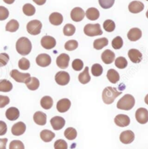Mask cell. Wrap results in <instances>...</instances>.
<instances>
[{
  "mask_svg": "<svg viewBox=\"0 0 148 149\" xmlns=\"http://www.w3.org/2000/svg\"><path fill=\"white\" fill-rule=\"evenodd\" d=\"M106 76H107L108 80L111 83H113V84H116V83H118L120 78V75L118 74V72L113 69L109 70V71L107 72V75Z\"/></svg>",
  "mask_w": 148,
  "mask_h": 149,
  "instance_id": "obj_29",
  "label": "cell"
},
{
  "mask_svg": "<svg viewBox=\"0 0 148 149\" xmlns=\"http://www.w3.org/2000/svg\"><path fill=\"white\" fill-rule=\"evenodd\" d=\"M134 104H135V99L134 96L130 94H126L118 101L116 107L119 109L129 111L134 107Z\"/></svg>",
  "mask_w": 148,
  "mask_h": 149,
  "instance_id": "obj_3",
  "label": "cell"
},
{
  "mask_svg": "<svg viewBox=\"0 0 148 149\" xmlns=\"http://www.w3.org/2000/svg\"><path fill=\"white\" fill-rule=\"evenodd\" d=\"M145 102L146 104L148 105V94L145 96Z\"/></svg>",
  "mask_w": 148,
  "mask_h": 149,
  "instance_id": "obj_54",
  "label": "cell"
},
{
  "mask_svg": "<svg viewBox=\"0 0 148 149\" xmlns=\"http://www.w3.org/2000/svg\"><path fill=\"white\" fill-rule=\"evenodd\" d=\"M26 130V125L23 122H18L12 127V133L15 136H20L25 133Z\"/></svg>",
  "mask_w": 148,
  "mask_h": 149,
  "instance_id": "obj_16",
  "label": "cell"
},
{
  "mask_svg": "<svg viewBox=\"0 0 148 149\" xmlns=\"http://www.w3.org/2000/svg\"><path fill=\"white\" fill-rule=\"evenodd\" d=\"M146 1H148V0H146Z\"/></svg>",
  "mask_w": 148,
  "mask_h": 149,
  "instance_id": "obj_56",
  "label": "cell"
},
{
  "mask_svg": "<svg viewBox=\"0 0 148 149\" xmlns=\"http://www.w3.org/2000/svg\"><path fill=\"white\" fill-rule=\"evenodd\" d=\"M70 60V57L68 54L65 53L61 54L57 58V65L59 68L62 70H64L67 68L69 66V62Z\"/></svg>",
  "mask_w": 148,
  "mask_h": 149,
  "instance_id": "obj_13",
  "label": "cell"
},
{
  "mask_svg": "<svg viewBox=\"0 0 148 149\" xmlns=\"http://www.w3.org/2000/svg\"><path fill=\"white\" fill-rule=\"evenodd\" d=\"M28 33L33 36H37L40 34L42 28V23L40 20H33L30 21L26 26Z\"/></svg>",
  "mask_w": 148,
  "mask_h": 149,
  "instance_id": "obj_5",
  "label": "cell"
},
{
  "mask_svg": "<svg viewBox=\"0 0 148 149\" xmlns=\"http://www.w3.org/2000/svg\"><path fill=\"white\" fill-rule=\"evenodd\" d=\"M75 31H76L75 26L72 24H70V23L66 24L65 26L64 27L63 33L64 35L66 36H72L75 34Z\"/></svg>",
  "mask_w": 148,
  "mask_h": 149,
  "instance_id": "obj_35",
  "label": "cell"
},
{
  "mask_svg": "<svg viewBox=\"0 0 148 149\" xmlns=\"http://www.w3.org/2000/svg\"><path fill=\"white\" fill-rule=\"evenodd\" d=\"M115 56L116 55H115L114 52L110 49H106L102 53L101 59L105 64L110 65L115 60Z\"/></svg>",
  "mask_w": 148,
  "mask_h": 149,
  "instance_id": "obj_20",
  "label": "cell"
},
{
  "mask_svg": "<svg viewBox=\"0 0 148 149\" xmlns=\"http://www.w3.org/2000/svg\"><path fill=\"white\" fill-rule=\"evenodd\" d=\"M103 28L106 32H113L116 28V24L111 20H106L103 23Z\"/></svg>",
  "mask_w": 148,
  "mask_h": 149,
  "instance_id": "obj_39",
  "label": "cell"
},
{
  "mask_svg": "<svg viewBox=\"0 0 148 149\" xmlns=\"http://www.w3.org/2000/svg\"><path fill=\"white\" fill-rule=\"evenodd\" d=\"M40 137H41V140L46 143L51 142L54 138H55V133L51 132V130H44L40 133Z\"/></svg>",
  "mask_w": 148,
  "mask_h": 149,
  "instance_id": "obj_27",
  "label": "cell"
},
{
  "mask_svg": "<svg viewBox=\"0 0 148 149\" xmlns=\"http://www.w3.org/2000/svg\"><path fill=\"white\" fill-rule=\"evenodd\" d=\"M70 76L65 71H59L55 75V81L59 86H66L69 83Z\"/></svg>",
  "mask_w": 148,
  "mask_h": 149,
  "instance_id": "obj_6",
  "label": "cell"
},
{
  "mask_svg": "<svg viewBox=\"0 0 148 149\" xmlns=\"http://www.w3.org/2000/svg\"><path fill=\"white\" fill-rule=\"evenodd\" d=\"M23 12L26 15L33 16L35 13V8L31 4H26L23 7Z\"/></svg>",
  "mask_w": 148,
  "mask_h": 149,
  "instance_id": "obj_37",
  "label": "cell"
},
{
  "mask_svg": "<svg viewBox=\"0 0 148 149\" xmlns=\"http://www.w3.org/2000/svg\"><path fill=\"white\" fill-rule=\"evenodd\" d=\"M135 117L140 124L144 125L148 122V111L145 108H140L136 111Z\"/></svg>",
  "mask_w": 148,
  "mask_h": 149,
  "instance_id": "obj_8",
  "label": "cell"
},
{
  "mask_svg": "<svg viewBox=\"0 0 148 149\" xmlns=\"http://www.w3.org/2000/svg\"><path fill=\"white\" fill-rule=\"evenodd\" d=\"M78 80L82 84H87L91 80V77H90V73H89V68L88 67H85V70H83V72H81L80 74L78 76Z\"/></svg>",
  "mask_w": 148,
  "mask_h": 149,
  "instance_id": "obj_28",
  "label": "cell"
},
{
  "mask_svg": "<svg viewBox=\"0 0 148 149\" xmlns=\"http://www.w3.org/2000/svg\"><path fill=\"white\" fill-rule=\"evenodd\" d=\"M109 44V40L106 38H101L95 40L93 42V47L97 50H100Z\"/></svg>",
  "mask_w": 148,
  "mask_h": 149,
  "instance_id": "obj_32",
  "label": "cell"
},
{
  "mask_svg": "<svg viewBox=\"0 0 148 149\" xmlns=\"http://www.w3.org/2000/svg\"><path fill=\"white\" fill-rule=\"evenodd\" d=\"M114 123L117 126L124 127L130 124V118L126 114H118L115 117Z\"/></svg>",
  "mask_w": 148,
  "mask_h": 149,
  "instance_id": "obj_17",
  "label": "cell"
},
{
  "mask_svg": "<svg viewBox=\"0 0 148 149\" xmlns=\"http://www.w3.org/2000/svg\"><path fill=\"white\" fill-rule=\"evenodd\" d=\"M145 8V5L142 1H133L129 4V10L130 13L133 14H137L143 11Z\"/></svg>",
  "mask_w": 148,
  "mask_h": 149,
  "instance_id": "obj_15",
  "label": "cell"
},
{
  "mask_svg": "<svg viewBox=\"0 0 148 149\" xmlns=\"http://www.w3.org/2000/svg\"><path fill=\"white\" fill-rule=\"evenodd\" d=\"M84 33L86 36L90 37L97 36L103 34L101 27L99 23L96 24H87L84 27Z\"/></svg>",
  "mask_w": 148,
  "mask_h": 149,
  "instance_id": "obj_4",
  "label": "cell"
},
{
  "mask_svg": "<svg viewBox=\"0 0 148 149\" xmlns=\"http://www.w3.org/2000/svg\"><path fill=\"white\" fill-rule=\"evenodd\" d=\"M10 103V98L6 96L0 95V108H4Z\"/></svg>",
  "mask_w": 148,
  "mask_h": 149,
  "instance_id": "obj_49",
  "label": "cell"
},
{
  "mask_svg": "<svg viewBox=\"0 0 148 149\" xmlns=\"http://www.w3.org/2000/svg\"><path fill=\"white\" fill-rule=\"evenodd\" d=\"M71 18L75 22H80L84 19L85 13L81 7H75L71 11Z\"/></svg>",
  "mask_w": 148,
  "mask_h": 149,
  "instance_id": "obj_11",
  "label": "cell"
},
{
  "mask_svg": "<svg viewBox=\"0 0 148 149\" xmlns=\"http://www.w3.org/2000/svg\"><path fill=\"white\" fill-rule=\"evenodd\" d=\"M16 50L17 53L23 56H26L32 50V44L26 37H21L16 42Z\"/></svg>",
  "mask_w": 148,
  "mask_h": 149,
  "instance_id": "obj_2",
  "label": "cell"
},
{
  "mask_svg": "<svg viewBox=\"0 0 148 149\" xmlns=\"http://www.w3.org/2000/svg\"><path fill=\"white\" fill-rule=\"evenodd\" d=\"M103 67L100 64H94L91 68V72L95 77H99L103 74Z\"/></svg>",
  "mask_w": 148,
  "mask_h": 149,
  "instance_id": "obj_38",
  "label": "cell"
},
{
  "mask_svg": "<svg viewBox=\"0 0 148 149\" xmlns=\"http://www.w3.org/2000/svg\"><path fill=\"white\" fill-rule=\"evenodd\" d=\"M10 149H25L24 144L22 141L18 140L12 141L10 144Z\"/></svg>",
  "mask_w": 148,
  "mask_h": 149,
  "instance_id": "obj_45",
  "label": "cell"
},
{
  "mask_svg": "<svg viewBox=\"0 0 148 149\" xmlns=\"http://www.w3.org/2000/svg\"><path fill=\"white\" fill-rule=\"evenodd\" d=\"M98 2L103 9H109L113 7L115 0H98Z\"/></svg>",
  "mask_w": 148,
  "mask_h": 149,
  "instance_id": "obj_44",
  "label": "cell"
},
{
  "mask_svg": "<svg viewBox=\"0 0 148 149\" xmlns=\"http://www.w3.org/2000/svg\"><path fill=\"white\" fill-rule=\"evenodd\" d=\"M128 62L124 56H118L115 60V65L118 69H124L127 67Z\"/></svg>",
  "mask_w": 148,
  "mask_h": 149,
  "instance_id": "obj_36",
  "label": "cell"
},
{
  "mask_svg": "<svg viewBox=\"0 0 148 149\" xmlns=\"http://www.w3.org/2000/svg\"><path fill=\"white\" fill-rule=\"evenodd\" d=\"M19 27H20V24L17 22V20H11L10 21H9L8 23L6 25L5 30L8 32L14 33L16 32L17 30L19 29Z\"/></svg>",
  "mask_w": 148,
  "mask_h": 149,
  "instance_id": "obj_33",
  "label": "cell"
},
{
  "mask_svg": "<svg viewBox=\"0 0 148 149\" xmlns=\"http://www.w3.org/2000/svg\"><path fill=\"white\" fill-rule=\"evenodd\" d=\"M12 83L8 80H0V92H10L12 90Z\"/></svg>",
  "mask_w": 148,
  "mask_h": 149,
  "instance_id": "obj_30",
  "label": "cell"
},
{
  "mask_svg": "<svg viewBox=\"0 0 148 149\" xmlns=\"http://www.w3.org/2000/svg\"><path fill=\"white\" fill-rule=\"evenodd\" d=\"M41 44L43 48L48 50L52 49L56 47L57 41H56V39L54 37L50 36H45L41 38Z\"/></svg>",
  "mask_w": 148,
  "mask_h": 149,
  "instance_id": "obj_7",
  "label": "cell"
},
{
  "mask_svg": "<svg viewBox=\"0 0 148 149\" xmlns=\"http://www.w3.org/2000/svg\"><path fill=\"white\" fill-rule=\"evenodd\" d=\"M121 93H122V91H118L116 88L109 86L103 91L102 99L106 104H111Z\"/></svg>",
  "mask_w": 148,
  "mask_h": 149,
  "instance_id": "obj_1",
  "label": "cell"
},
{
  "mask_svg": "<svg viewBox=\"0 0 148 149\" xmlns=\"http://www.w3.org/2000/svg\"><path fill=\"white\" fill-rule=\"evenodd\" d=\"M9 10L3 6H0V20H5L9 17Z\"/></svg>",
  "mask_w": 148,
  "mask_h": 149,
  "instance_id": "obj_48",
  "label": "cell"
},
{
  "mask_svg": "<svg viewBox=\"0 0 148 149\" xmlns=\"http://www.w3.org/2000/svg\"><path fill=\"white\" fill-rule=\"evenodd\" d=\"M49 22L53 25L58 26L63 23V16L59 13H53L49 16Z\"/></svg>",
  "mask_w": 148,
  "mask_h": 149,
  "instance_id": "obj_26",
  "label": "cell"
},
{
  "mask_svg": "<svg viewBox=\"0 0 148 149\" xmlns=\"http://www.w3.org/2000/svg\"><path fill=\"white\" fill-rule=\"evenodd\" d=\"M35 62L39 67L46 68L51 65V58L47 54H41L36 57Z\"/></svg>",
  "mask_w": 148,
  "mask_h": 149,
  "instance_id": "obj_10",
  "label": "cell"
},
{
  "mask_svg": "<svg viewBox=\"0 0 148 149\" xmlns=\"http://www.w3.org/2000/svg\"><path fill=\"white\" fill-rule=\"evenodd\" d=\"M123 44H124V41L121 36H116L112 41V47L114 49H120L121 48H122Z\"/></svg>",
  "mask_w": 148,
  "mask_h": 149,
  "instance_id": "obj_42",
  "label": "cell"
},
{
  "mask_svg": "<svg viewBox=\"0 0 148 149\" xmlns=\"http://www.w3.org/2000/svg\"><path fill=\"white\" fill-rule=\"evenodd\" d=\"M146 17H147L148 18V10L147 11V13H146Z\"/></svg>",
  "mask_w": 148,
  "mask_h": 149,
  "instance_id": "obj_55",
  "label": "cell"
},
{
  "mask_svg": "<svg viewBox=\"0 0 148 149\" xmlns=\"http://www.w3.org/2000/svg\"><path fill=\"white\" fill-rule=\"evenodd\" d=\"M54 101H53L52 98L48 96H44L41 100V106L44 109H50L53 107Z\"/></svg>",
  "mask_w": 148,
  "mask_h": 149,
  "instance_id": "obj_31",
  "label": "cell"
},
{
  "mask_svg": "<svg viewBox=\"0 0 148 149\" xmlns=\"http://www.w3.org/2000/svg\"><path fill=\"white\" fill-rule=\"evenodd\" d=\"M46 114L41 111H36L33 115V121L35 122V124L41 126L46 124Z\"/></svg>",
  "mask_w": 148,
  "mask_h": 149,
  "instance_id": "obj_23",
  "label": "cell"
},
{
  "mask_svg": "<svg viewBox=\"0 0 148 149\" xmlns=\"http://www.w3.org/2000/svg\"><path fill=\"white\" fill-rule=\"evenodd\" d=\"M128 56L133 63H140L142 59V54L141 52L135 49H131L129 51Z\"/></svg>",
  "mask_w": 148,
  "mask_h": 149,
  "instance_id": "obj_19",
  "label": "cell"
},
{
  "mask_svg": "<svg viewBox=\"0 0 148 149\" xmlns=\"http://www.w3.org/2000/svg\"><path fill=\"white\" fill-rule=\"evenodd\" d=\"M142 31L140 28H133L129 30L127 33V38L131 41H137L142 37Z\"/></svg>",
  "mask_w": 148,
  "mask_h": 149,
  "instance_id": "obj_21",
  "label": "cell"
},
{
  "mask_svg": "<svg viewBox=\"0 0 148 149\" xmlns=\"http://www.w3.org/2000/svg\"><path fill=\"white\" fill-rule=\"evenodd\" d=\"M68 145L65 141L59 139L54 143V149H67Z\"/></svg>",
  "mask_w": 148,
  "mask_h": 149,
  "instance_id": "obj_46",
  "label": "cell"
},
{
  "mask_svg": "<svg viewBox=\"0 0 148 149\" xmlns=\"http://www.w3.org/2000/svg\"><path fill=\"white\" fill-rule=\"evenodd\" d=\"M6 117L10 121H15L20 117V111L16 107H10L6 111Z\"/></svg>",
  "mask_w": 148,
  "mask_h": 149,
  "instance_id": "obj_22",
  "label": "cell"
},
{
  "mask_svg": "<svg viewBox=\"0 0 148 149\" xmlns=\"http://www.w3.org/2000/svg\"><path fill=\"white\" fill-rule=\"evenodd\" d=\"M3 1H4L6 4H12L15 2V0H3Z\"/></svg>",
  "mask_w": 148,
  "mask_h": 149,
  "instance_id": "obj_53",
  "label": "cell"
},
{
  "mask_svg": "<svg viewBox=\"0 0 148 149\" xmlns=\"http://www.w3.org/2000/svg\"><path fill=\"white\" fill-rule=\"evenodd\" d=\"M135 135L131 130H126L120 134L119 139L122 143L130 144L134 141Z\"/></svg>",
  "mask_w": 148,
  "mask_h": 149,
  "instance_id": "obj_12",
  "label": "cell"
},
{
  "mask_svg": "<svg viewBox=\"0 0 148 149\" xmlns=\"http://www.w3.org/2000/svg\"><path fill=\"white\" fill-rule=\"evenodd\" d=\"M7 131V124L4 121H0V135H5Z\"/></svg>",
  "mask_w": 148,
  "mask_h": 149,
  "instance_id": "obj_50",
  "label": "cell"
},
{
  "mask_svg": "<svg viewBox=\"0 0 148 149\" xmlns=\"http://www.w3.org/2000/svg\"><path fill=\"white\" fill-rule=\"evenodd\" d=\"M10 76L17 83H26L27 79L30 77V73H22L17 70H12L10 72Z\"/></svg>",
  "mask_w": 148,
  "mask_h": 149,
  "instance_id": "obj_9",
  "label": "cell"
},
{
  "mask_svg": "<svg viewBox=\"0 0 148 149\" xmlns=\"http://www.w3.org/2000/svg\"><path fill=\"white\" fill-rule=\"evenodd\" d=\"M7 141V138H0V149H6Z\"/></svg>",
  "mask_w": 148,
  "mask_h": 149,
  "instance_id": "obj_51",
  "label": "cell"
},
{
  "mask_svg": "<svg viewBox=\"0 0 148 149\" xmlns=\"http://www.w3.org/2000/svg\"><path fill=\"white\" fill-rule=\"evenodd\" d=\"M10 60V56L7 53L0 54V68L5 66Z\"/></svg>",
  "mask_w": 148,
  "mask_h": 149,
  "instance_id": "obj_47",
  "label": "cell"
},
{
  "mask_svg": "<svg viewBox=\"0 0 148 149\" xmlns=\"http://www.w3.org/2000/svg\"><path fill=\"white\" fill-rule=\"evenodd\" d=\"M78 47V42L76 40H69V41H66V44H64L65 49L69 51H74Z\"/></svg>",
  "mask_w": 148,
  "mask_h": 149,
  "instance_id": "obj_40",
  "label": "cell"
},
{
  "mask_svg": "<svg viewBox=\"0 0 148 149\" xmlns=\"http://www.w3.org/2000/svg\"><path fill=\"white\" fill-rule=\"evenodd\" d=\"M72 67L74 70L75 71H80L82 70L84 67L83 62L80 59H76L73 60L72 64Z\"/></svg>",
  "mask_w": 148,
  "mask_h": 149,
  "instance_id": "obj_43",
  "label": "cell"
},
{
  "mask_svg": "<svg viewBox=\"0 0 148 149\" xmlns=\"http://www.w3.org/2000/svg\"><path fill=\"white\" fill-rule=\"evenodd\" d=\"M51 126L54 130H60L64 127L65 125V120L62 117L59 116H56L50 120Z\"/></svg>",
  "mask_w": 148,
  "mask_h": 149,
  "instance_id": "obj_14",
  "label": "cell"
},
{
  "mask_svg": "<svg viewBox=\"0 0 148 149\" xmlns=\"http://www.w3.org/2000/svg\"><path fill=\"white\" fill-rule=\"evenodd\" d=\"M64 136L69 141H73L77 136V132L73 127H68L64 131Z\"/></svg>",
  "mask_w": 148,
  "mask_h": 149,
  "instance_id": "obj_34",
  "label": "cell"
},
{
  "mask_svg": "<svg viewBox=\"0 0 148 149\" xmlns=\"http://www.w3.org/2000/svg\"><path fill=\"white\" fill-rule=\"evenodd\" d=\"M26 85L30 91H35L39 88L40 82L38 78L35 77H30L26 81Z\"/></svg>",
  "mask_w": 148,
  "mask_h": 149,
  "instance_id": "obj_24",
  "label": "cell"
},
{
  "mask_svg": "<svg viewBox=\"0 0 148 149\" xmlns=\"http://www.w3.org/2000/svg\"><path fill=\"white\" fill-rule=\"evenodd\" d=\"M71 107V101L68 99H60L57 104V109L59 112L65 113Z\"/></svg>",
  "mask_w": 148,
  "mask_h": 149,
  "instance_id": "obj_18",
  "label": "cell"
},
{
  "mask_svg": "<svg viewBox=\"0 0 148 149\" xmlns=\"http://www.w3.org/2000/svg\"><path fill=\"white\" fill-rule=\"evenodd\" d=\"M18 66L20 69H21L22 70H27L30 67V61L28 59L24 57L19 60Z\"/></svg>",
  "mask_w": 148,
  "mask_h": 149,
  "instance_id": "obj_41",
  "label": "cell"
},
{
  "mask_svg": "<svg viewBox=\"0 0 148 149\" xmlns=\"http://www.w3.org/2000/svg\"><path fill=\"white\" fill-rule=\"evenodd\" d=\"M33 1L35 4H38V5H44L46 3V0H33Z\"/></svg>",
  "mask_w": 148,
  "mask_h": 149,
  "instance_id": "obj_52",
  "label": "cell"
},
{
  "mask_svg": "<svg viewBox=\"0 0 148 149\" xmlns=\"http://www.w3.org/2000/svg\"><path fill=\"white\" fill-rule=\"evenodd\" d=\"M85 15H86L87 18L90 20H97L100 17V12L98 9L95 8V7H90L87 10L86 13H85Z\"/></svg>",
  "mask_w": 148,
  "mask_h": 149,
  "instance_id": "obj_25",
  "label": "cell"
}]
</instances>
